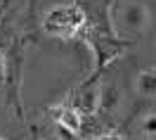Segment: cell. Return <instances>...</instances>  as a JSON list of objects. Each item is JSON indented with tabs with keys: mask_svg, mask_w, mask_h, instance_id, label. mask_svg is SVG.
<instances>
[{
	"mask_svg": "<svg viewBox=\"0 0 156 140\" xmlns=\"http://www.w3.org/2000/svg\"><path fill=\"white\" fill-rule=\"evenodd\" d=\"M114 33L121 38H135L149 29V10L140 0H118L109 10Z\"/></svg>",
	"mask_w": 156,
	"mask_h": 140,
	"instance_id": "obj_1",
	"label": "cell"
},
{
	"mask_svg": "<svg viewBox=\"0 0 156 140\" xmlns=\"http://www.w3.org/2000/svg\"><path fill=\"white\" fill-rule=\"evenodd\" d=\"M85 19H88L85 12L80 10L78 5H59V7H55V10H50L45 14L43 29H45V33L55 36V38L69 40L83 29Z\"/></svg>",
	"mask_w": 156,
	"mask_h": 140,
	"instance_id": "obj_2",
	"label": "cell"
},
{
	"mask_svg": "<svg viewBox=\"0 0 156 140\" xmlns=\"http://www.w3.org/2000/svg\"><path fill=\"white\" fill-rule=\"evenodd\" d=\"M135 90L142 95V98H156V67H149V69H142L135 79Z\"/></svg>",
	"mask_w": 156,
	"mask_h": 140,
	"instance_id": "obj_3",
	"label": "cell"
},
{
	"mask_svg": "<svg viewBox=\"0 0 156 140\" xmlns=\"http://www.w3.org/2000/svg\"><path fill=\"white\" fill-rule=\"evenodd\" d=\"M57 121H59V126L64 131H69V133H78L80 131V112L76 109V107H62L57 114Z\"/></svg>",
	"mask_w": 156,
	"mask_h": 140,
	"instance_id": "obj_4",
	"label": "cell"
},
{
	"mask_svg": "<svg viewBox=\"0 0 156 140\" xmlns=\"http://www.w3.org/2000/svg\"><path fill=\"white\" fill-rule=\"evenodd\" d=\"M121 102V93H118L116 83H107V86H99V107L104 112H114Z\"/></svg>",
	"mask_w": 156,
	"mask_h": 140,
	"instance_id": "obj_5",
	"label": "cell"
},
{
	"mask_svg": "<svg viewBox=\"0 0 156 140\" xmlns=\"http://www.w3.org/2000/svg\"><path fill=\"white\" fill-rule=\"evenodd\" d=\"M97 107H99V88L97 86H95V88H83L80 93H78V105H76L78 112L92 114Z\"/></svg>",
	"mask_w": 156,
	"mask_h": 140,
	"instance_id": "obj_6",
	"label": "cell"
},
{
	"mask_svg": "<svg viewBox=\"0 0 156 140\" xmlns=\"http://www.w3.org/2000/svg\"><path fill=\"white\" fill-rule=\"evenodd\" d=\"M140 131L144 133L147 138H154L156 135V112H149L140 119Z\"/></svg>",
	"mask_w": 156,
	"mask_h": 140,
	"instance_id": "obj_7",
	"label": "cell"
},
{
	"mask_svg": "<svg viewBox=\"0 0 156 140\" xmlns=\"http://www.w3.org/2000/svg\"><path fill=\"white\" fill-rule=\"evenodd\" d=\"M5 71H7V64H5V55L0 52V83L5 81Z\"/></svg>",
	"mask_w": 156,
	"mask_h": 140,
	"instance_id": "obj_8",
	"label": "cell"
},
{
	"mask_svg": "<svg viewBox=\"0 0 156 140\" xmlns=\"http://www.w3.org/2000/svg\"><path fill=\"white\" fill-rule=\"evenodd\" d=\"M99 140H121V138H118V135H102Z\"/></svg>",
	"mask_w": 156,
	"mask_h": 140,
	"instance_id": "obj_9",
	"label": "cell"
},
{
	"mask_svg": "<svg viewBox=\"0 0 156 140\" xmlns=\"http://www.w3.org/2000/svg\"><path fill=\"white\" fill-rule=\"evenodd\" d=\"M0 140H5V138H2V135H0Z\"/></svg>",
	"mask_w": 156,
	"mask_h": 140,
	"instance_id": "obj_10",
	"label": "cell"
}]
</instances>
